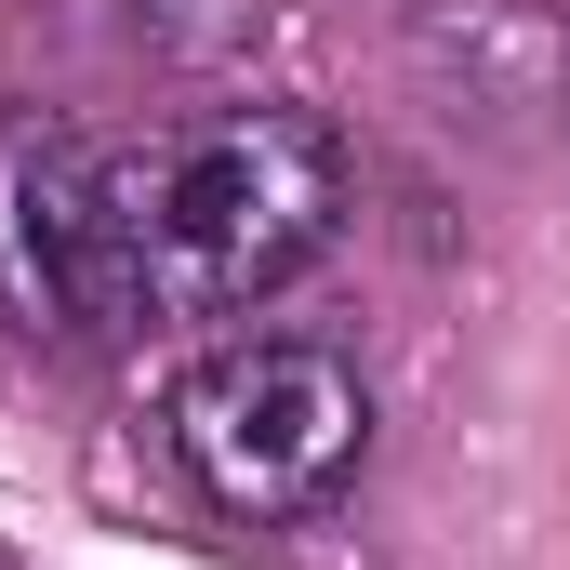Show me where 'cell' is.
Instances as JSON below:
<instances>
[{"mask_svg": "<svg viewBox=\"0 0 570 570\" xmlns=\"http://www.w3.org/2000/svg\"><path fill=\"white\" fill-rule=\"evenodd\" d=\"M345 213V146L318 107H186L94 146V332L120 318H239Z\"/></svg>", "mask_w": 570, "mask_h": 570, "instance_id": "6da1fadb", "label": "cell"}, {"mask_svg": "<svg viewBox=\"0 0 570 570\" xmlns=\"http://www.w3.org/2000/svg\"><path fill=\"white\" fill-rule=\"evenodd\" d=\"M173 451L253 531L266 518H318L358 478V451H372V385L332 345H305V332H253V345H213L173 385Z\"/></svg>", "mask_w": 570, "mask_h": 570, "instance_id": "7a4b0ae2", "label": "cell"}, {"mask_svg": "<svg viewBox=\"0 0 570 570\" xmlns=\"http://www.w3.org/2000/svg\"><path fill=\"white\" fill-rule=\"evenodd\" d=\"M0 292L40 332H94V134L67 120L0 134Z\"/></svg>", "mask_w": 570, "mask_h": 570, "instance_id": "3957f363", "label": "cell"}]
</instances>
